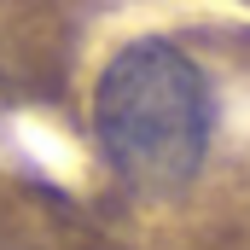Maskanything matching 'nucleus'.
Here are the masks:
<instances>
[{"mask_svg": "<svg viewBox=\"0 0 250 250\" xmlns=\"http://www.w3.org/2000/svg\"><path fill=\"white\" fill-rule=\"evenodd\" d=\"M93 140L105 169L146 198L192 187L209 151V82L163 35L111 53L93 82Z\"/></svg>", "mask_w": 250, "mask_h": 250, "instance_id": "nucleus-1", "label": "nucleus"}]
</instances>
